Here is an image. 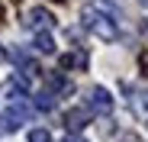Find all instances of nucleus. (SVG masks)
<instances>
[{"mask_svg":"<svg viewBox=\"0 0 148 142\" xmlns=\"http://www.w3.org/2000/svg\"><path fill=\"white\" fill-rule=\"evenodd\" d=\"M81 19H84V26L90 32H97V39H103V42H116L119 39V26H116V19H110L103 10H97V7H84L81 10Z\"/></svg>","mask_w":148,"mask_h":142,"instance_id":"1","label":"nucleus"},{"mask_svg":"<svg viewBox=\"0 0 148 142\" xmlns=\"http://www.w3.org/2000/svg\"><path fill=\"white\" fill-rule=\"evenodd\" d=\"M52 26H55V16L48 13L45 7H36V10H29V13H26V29L42 32V29H52Z\"/></svg>","mask_w":148,"mask_h":142,"instance_id":"2","label":"nucleus"},{"mask_svg":"<svg viewBox=\"0 0 148 142\" xmlns=\"http://www.w3.org/2000/svg\"><path fill=\"white\" fill-rule=\"evenodd\" d=\"M87 123H90V113H87L84 107H74V110H68V116H64V126H68V132H81Z\"/></svg>","mask_w":148,"mask_h":142,"instance_id":"3","label":"nucleus"},{"mask_svg":"<svg viewBox=\"0 0 148 142\" xmlns=\"http://www.w3.org/2000/svg\"><path fill=\"white\" fill-rule=\"evenodd\" d=\"M90 107H93L97 113H103V116H106V113L113 110V97H110L103 87H93V90H90Z\"/></svg>","mask_w":148,"mask_h":142,"instance_id":"4","label":"nucleus"},{"mask_svg":"<svg viewBox=\"0 0 148 142\" xmlns=\"http://www.w3.org/2000/svg\"><path fill=\"white\" fill-rule=\"evenodd\" d=\"M13 61H16V68H23V74L26 78H32V74H39V61L32 58V55H26V52H13Z\"/></svg>","mask_w":148,"mask_h":142,"instance_id":"5","label":"nucleus"},{"mask_svg":"<svg viewBox=\"0 0 148 142\" xmlns=\"http://www.w3.org/2000/svg\"><path fill=\"white\" fill-rule=\"evenodd\" d=\"M45 84H48V90H52V94H55V90H71V84L64 81L61 71H52V74L45 78Z\"/></svg>","mask_w":148,"mask_h":142,"instance_id":"6","label":"nucleus"},{"mask_svg":"<svg viewBox=\"0 0 148 142\" xmlns=\"http://www.w3.org/2000/svg\"><path fill=\"white\" fill-rule=\"evenodd\" d=\"M19 129V120L7 110V113H0V136H7V132H16Z\"/></svg>","mask_w":148,"mask_h":142,"instance_id":"7","label":"nucleus"},{"mask_svg":"<svg viewBox=\"0 0 148 142\" xmlns=\"http://www.w3.org/2000/svg\"><path fill=\"white\" fill-rule=\"evenodd\" d=\"M36 107H39V110H52V107H55V94L48 90V87H42V90L36 94Z\"/></svg>","mask_w":148,"mask_h":142,"instance_id":"8","label":"nucleus"},{"mask_svg":"<svg viewBox=\"0 0 148 142\" xmlns=\"http://www.w3.org/2000/svg\"><path fill=\"white\" fill-rule=\"evenodd\" d=\"M3 90L10 94V97H26V84L19 81V74H16V78H10V81L3 84Z\"/></svg>","mask_w":148,"mask_h":142,"instance_id":"9","label":"nucleus"},{"mask_svg":"<svg viewBox=\"0 0 148 142\" xmlns=\"http://www.w3.org/2000/svg\"><path fill=\"white\" fill-rule=\"evenodd\" d=\"M36 49L45 52V55H52V52H55V39L48 36V32H39V36H36Z\"/></svg>","mask_w":148,"mask_h":142,"instance_id":"10","label":"nucleus"},{"mask_svg":"<svg viewBox=\"0 0 148 142\" xmlns=\"http://www.w3.org/2000/svg\"><path fill=\"white\" fill-rule=\"evenodd\" d=\"M29 142H52V132H48V129H32L29 132Z\"/></svg>","mask_w":148,"mask_h":142,"instance_id":"11","label":"nucleus"},{"mask_svg":"<svg viewBox=\"0 0 148 142\" xmlns=\"http://www.w3.org/2000/svg\"><path fill=\"white\" fill-rule=\"evenodd\" d=\"M138 65H142V71L148 74V52H142V55H138Z\"/></svg>","mask_w":148,"mask_h":142,"instance_id":"12","label":"nucleus"},{"mask_svg":"<svg viewBox=\"0 0 148 142\" xmlns=\"http://www.w3.org/2000/svg\"><path fill=\"white\" fill-rule=\"evenodd\" d=\"M64 142H87V139H71V136H68V139H64Z\"/></svg>","mask_w":148,"mask_h":142,"instance_id":"13","label":"nucleus"},{"mask_svg":"<svg viewBox=\"0 0 148 142\" xmlns=\"http://www.w3.org/2000/svg\"><path fill=\"white\" fill-rule=\"evenodd\" d=\"M3 58H7V52H3V45H0V61H3Z\"/></svg>","mask_w":148,"mask_h":142,"instance_id":"14","label":"nucleus"},{"mask_svg":"<svg viewBox=\"0 0 148 142\" xmlns=\"http://www.w3.org/2000/svg\"><path fill=\"white\" fill-rule=\"evenodd\" d=\"M0 19H3V7H0Z\"/></svg>","mask_w":148,"mask_h":142,"instance_id":"15","label":"nucleus"},{"mask_svg":"<svg viewBox=\"0 0 148 142\" xmlns=\"http://www.w3.org/2000/svg\"><path fill=\"white\" fill-rule=\"evenodd\" d=\"M142 3H148V0H142Z\"/></svg>","mask_w":148,"mask_h":142,"instance_id":"16","label":"nucleus"}]
</instances>
